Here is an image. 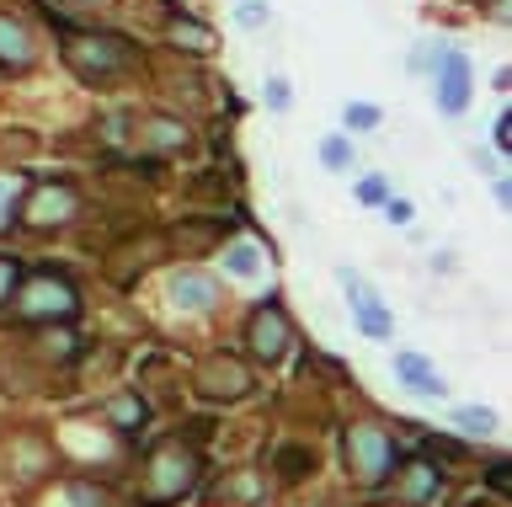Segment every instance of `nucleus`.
Segmentation results:
<instances>
[{"label": "nucleus", "instance_id": "dca6fc26", "mask_svg": "<svg viewBox=\"0 0 512 507\" xmlns=\"http://www.w3.org/2000/svg\"><path fill=\"white\" fill-rule=\"evenodd\" d=\"M454 422H459L470 438H486V433H496V411H486V406H459V411H454Z\"/></svg>", "mask_w": 512, "mask_h": 507}, {"label": "nucleus", "instance_id": "bb28decb", "mask_svg": "<svg viewBox=\"0 0 512 507\" xmlns=\"http://www.w3.org/2000/svg\"><path fill=\"white\" fill-rule=\"evenodd\" d=\"M491 491H507V465H491Z\"/></svg>", "mask_w": 512, "mask_h": 507}, {"label": "nucleus", "instance_id": "f3484780", "mask_svg": "<svg viewBox=\"0 0 512 507\" xmlns=\"http://www.w3.org/2000/svg\"><path fill=\"white\" fill-rule=\"evenodd\" d=\"M342 123H347L352 134H374L379 123H384V113H379V107H368V102H347L342 107Z\"/></svg>", "mask_w": 512, "mask_h": 507}, {"label": "nucleus", "instance_id": "2eb2a0df", "mask_svg": "<svg viewBox=\"0 0 512 507\" xmlns=\"http://www.w3.org/2000/svg\"><path fill=\"white\" fill-rule=\"evenodd\" d=\"M150 145H160V150H187L192 134H187V123H176V118H155V123H150Z\"/></svg>", "mask_w": 512, "mask_h": 507}, {"label": "nucleus", "instance_id": "1a4fd4ad", "mask_svg": "<svg viewBox=\"0 0 512 507\" xmlns=\"http://www.w3.org/2000/svg\"><path fill=\"white\" fill-rule=\"evenodd\" d=\"M214 299H219V283L208 273H198V267H187V273L171 278V305L176 310H208Z\"/></svg>", "mask_w": 512, "mask_h": 507}, {"label": "nucleus", "instance_id": "20e7f679", "mask_svg": "<svg viewBox=\"0 0 512 507\" xmlns=\"http://www.w3.org/2000/svg\"><path fill=\"white\" fill-rule=\"evenodd\" d=\"M432 102H438V113L459 118L464 107H470V59L443 49L438 65H432Z\"/></svg>", "mask_w": 512, "mask_h": 507}, {"label": "nucleus", "instance_id": "f03ea898", "mask_svg": "<svg viewBox=\"0 0 512 507\" xmlns=\"http://www.w3.org/2000/svg\"><path fill=\"white\" fill-rule=\"evenodd\" d=\"M75 310H80V299L54 267H38L27 278V289L16 294V315H27V321H70Z\"/></svg>", "mask_w": 512, "mask_h": 507}, {"label": "nucleus", "instance_id": "b1692460", "mask_svg": "<svg viewBox=\"0 0 512 507\" xmlns=\"http://www.w3.org/2000/svg\"><path fill=\"white\" fill-rule=\"evenodd\" d=\"M358 198L363 203H384V198H390V187H384V177H363L358 182Z\"/></svg>", "mask_w": 512, "mask_h": 507}, {"label": "nucleus", "instance_id": "ddd939ff", "mask_svg": "<svg viewBox=\"0 0 512 507\" xmlns=\"http://www.w3.org/2000/svg\"><path fill=\"white\" fill-rule=\"evenodd\" d=\"M203 379H208V385H203L208 395H240V390L251 385L240 363H208V369H203Z\"/></svg>", "mask_w": 512, "mask_h": 507}, {"label": "nucleus", "instance_id": "f257e3e1", "mask_svg": "<svg viewBox=\"0 0 512 507\" xmlns=\"http://www.w3.org/2000/svg\"><path fill=\"white\" fill-rule=\"evenodd\" d=\"M64 65H70L86 86H107L118 81V75H128L139 65L134 43L128 38H112V33H75L70 43H64Z\"/></svg>", "mask_w": 512, "mask_h": 507}, {"label": "nucleus", "instance_id": "a211bd4d", "mask_svg": "<svg viewBox=\"0 0 512 507\" xmlns=\"http://www.w3.org/2000/svg\"><path fill=\"white\" fill-rule=\"evenodd\" d=\"M320 161H326L331 171H352V139L326 134V139H320Z\"/></svg>", "mask_w": 512, "mask_h": 507}, {"label": "nucleus", "instance_id": "5701e85b", "mask_svg": "<svg viewBox=\"0 0 512 507\" xmlns=\"http://www.w3.org/2000/svg\"><path fill=\"white\" fill-rule=\"evenodd\" d=\"M288 102H294V97H288V81H283V75H272V81H267V107H272V113H288Z\"/></svg>", "mask_w": 512, "mask_h": 507}, {"label": "nucleus", "instance_id": "4be33fe9", "mask_svg": "<svg viewBox=\"0 0 512 507\" xmlns=\"http://www.w3.org/2000/svg\"><path fill=\"white\" fill-rule=\"evenodd\" d=\"M384 219H390V225H411V219H416L411 198H384Z\"/></svg>", "mask_w": 512, "mask_h": 507}, {"label": "nucleus", "instance_id": "39448f33", "mask_svg": "<svg viewBox=\"0 0 512 507\" xmlns=\"http://www.w3.org/2000/svg\"><path fill=\"white\" fill-rule=\"evenodd\" d=\"M246 342H251V353L262 358V363H278V358L288 353V342H294V326H288V315H283L278 299H267V305L251 315Z\"/></svg>", "mask_w": 512, "mask_h": 507}, {"label": "nucleus", "instance_id": "7ed1b4c3", "mask_svg": "<svg viewBox=\"0 0 512 507\" xmlns=\"http://www.w3.org/2000/svg\"><path fill=\"white\" fill-rule=\"evenodd\" d=\"M347 465H352V475H358V481L379 486L384 475L395 470V438L384 433V427H374V422H358V427L347 433Z\"/></svg>", "mask_w": 512, "mask_h": 507}, {"label": "nucleus", "instance_id": "423d86ee", "mask_svg": "<svg viewBox=\"0 0 512 507\" xmlns=\"http://www.w3.org/2000/svg\"><path fill=\"white\" fill-rule=\"evenodd\" d=\"M192 475H198V459H192L187 449H166V454H155V465H150V502H171V497H182V491L192 486Z\"/></svg>", "mask_w": 512, "mask_h": 507}, {"label": "nucleus", "instance_id": "a878e982", "mask_svg": "<svg viewBox=\"0 0 512 507\" xmlns=\"http://www.w3.org/2000/svg\"><path fill=\"white\" fill-rule=\"evenodd\" d=\"M491 139H496V150H507V145H512V113H502V118H496Z\"/></svg>", "mask_w": 512, "mask_h": 507}, {"label": "nucleus", "instance_id": "0eeeda50", "mask_svg": "<svg viewBox=\"0 0 512 507\" xmlns=\"http://www.w3.org/2000/svg\"><path fill=\"white\" fill-rule=\"evenodd\" d=\"M80 209V198H75V187L70 182H43L38 193L27 198V225H38V230H48V225H64Z\"/></svg>", "mask_w": 512, "mask_h": 507}, {"label": "nucleus", "instance_id": "9b49d317", "mask_svg": "<svg viewBox=\"0 0 512 507\" xmlns=\"http://www.w3.org/2000/svg\"><path fill=\"white\" fill-rule=\"evenodd\" d=\"M38 49H32V33L16 17H0V70H27Z\"/></svg>", "mask_w": 512, "mask_h": 507}, {"label": "nucleus", "instance_id": "4468645a", "mask_svg": "<svg viewBox=\"0 0 512 507\" xmlns=\"http://www.w3.org/2000/svg\"><path fill=\"white\" fill-rule=\"evenodd\" d=\"M438 486H443V475H438V465H427V459L406 470V502H432Z\"/></svg>", "mask_w": 512, "mask_h": 507}, {"label": "nucleus", "instance_id": "aec40b11", "mask_svg": "<svg viewBox=\"0 0 512 507\" xmlns=\"http://www.w3.org/2000/svg\"><path fill=\"white\" fill-rule=\"evenodd\" d=\"M224 262H230V273H240V278H251V273H256V246H246V241H235L230 251H224Z\"/></svg>", "mask_w": 512, "mask_h": 507}, {"label": "nucleus", "instance_id": "f8f14e48", "mask_svg": "<svg viewBox=\"0 0 512 507\" xmlns=\"http://www.w3.org/2000/svg\"><path fill=\"white\" fill-rule=\"evenodd\" d=\"M166 38L176 43V49H187V54H208V49H214V27H203V22H192V17H176Z\"/></svg>", "mask_w": 512, "mask_h": 507}, {"label": "nucleus", "instance_id": "6ab92c4d", "mask_svg": "<svg viewBox=\"0 0 512 507\" xmlns=\"http://www.w3.org/2000/svg\"><path fill=\"white\" fill-rule=\"evenodd\" d=\"M107 417L123 422V427H139L144 422V401H139V395H118V401L107 406Z\"/></svg>", "mask_w": 512, "mask_h": 507}, {"label": "nucleus", "instance_id": "cd10ccee", "mask_svg": "<svg viewBox=\"0 0 512 507\" xmlns=\"http://www.w3.org/2000/svg\"><path fill=\"white\" fill-rule=\"evenodd\" d=\"M64 6H112V0H64Z\"/></svg>", "mask_w": 512, "mask_h": 507}, {"label": "nucleus", "instance_id": "412c9836", "mask_svg": "<svg viewBox=\"0 0 512 507\" xmlns=\"http://www.w3.org/2000/svg\"><path fill=\"white\" fill-rule=\"evenodd\" d=\"M235 22H240V27H262V22H272L267 0H240V6H235Z\"/></svg>", "mask_w": 512, "mask_h": 507}, {"label": "nucleus", "instance_id": "9d476101", "mask_svg": "<svg viewBox=\"0 0 512 507\" xmlns=\"http://www.w3.org/2000/svg\"><path fill=\"white\" fill-rule=\"evenodd\" d=\"M395 374L406 379V390H411V395H427V401H443V395H448L443 374H438V369H427V363L416 358V353H395Z\"/></svg>", "mask_w": 512, "mask_h": 507}, {"label": "nucleus", "instance_id": "6e6552de", "mask_svg": "<svg viewBox=\"0 0 512 507\" xmlns=\"http://www.w3.org/2000/svg\"><path fill=\"white\" fill-rule=\"evenodd\" d=\"M342 283H347V294H352V315H358V326L368 331V337H390V315L379 310V294L368 289L352 267H342Z\"/></svg>", "mask_w": 512, "mask_h": 507}, {"label": "nucleus", "instance_id": "393cba45", "mask_svg": "<svg viewBox=\"0 0 512 507\" xmlns=\"http://www.w3.org/2000/svg\"><path fill=\"white\" fill-rule=\"evenodd\" d=\"M11 283H16V262H11V257H0V305L11 299Z\"/></svg>", "mask_w": 512, "mask_h": 507}]
</instances>
